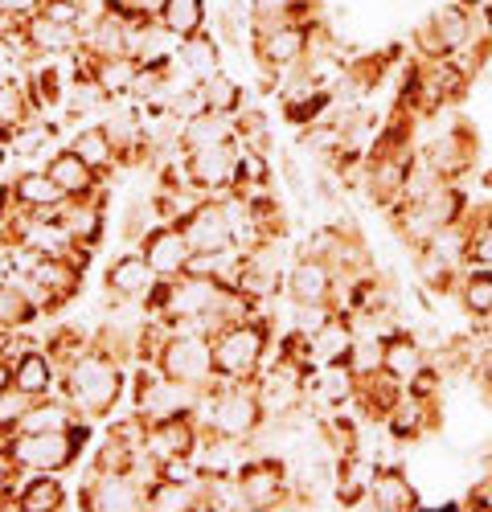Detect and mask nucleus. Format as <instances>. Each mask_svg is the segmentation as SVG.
<instances>
[{
	"label": "nucleus",
	"instance_id": "nucleus-1",
	"mask_svg": "<svg viewBox=\"0 0 492 512\" xmlns=\"http://www.w3.org/2000/svg\"><path fill=\"white\" fill-rule=\"evenodd\" d=\"M128 361H123L99 332H91L87 349H82L62 373H58V390L62 398L74 406L78 418L103 422L115 414L119 398H123V381H128Z\"/></svg>",
	"mask_w": 492,
	"mask_h": 512
},
{
	"label": "nucleus",
	"instance_id": "nucleus-2",
	"mask_svg": "<svg viewBox=\"0 0 492 512\" xmlns=\"http://www.w3.org/2000/svg\"><path fill=\"white\" fill-rule=\"evenodd\" d=\"M214 373L218 381H255V373L271 361V316L267 304L222 324L214 336Z\"/></svg>",
	"mask_w": 492,
	"mask_h": 512
},
{
	"label": "nucleus",
	"instance_id": "nucleus-3",
	"mask_svg": "<svg viewBox=\"0 0 492 512\" xmlns=\"http://www.w3.org/2000/svg\"><path fill=\"white\" fill-rule=\"evenodd\" d=\"M95 439L91 418H74L66 431H41V435H0V455L17 472H66L82 459V451Z\"/></svg>",
	"mask_w": 492,
	"mask_h": 512
},
{
	"label": "nucleus",
	"instance_id": "nucleus-4",
	"mask_svg": "<svg viewBox=\"0 0 492 512\" xmlns=\"http://www.w3.org/2000/svg\"><path fill=\"white\" fill-rule=\"evenodd\" d=\"M152 365H156L164 377H173V381H181V386L197 390L201 398L222 386L218 373H214V340H210V336L164 332V340H160V349H156Z\"/></svg>",
	"mask_w": 492,
	"mask_h": 512
},
{
	"label": "nucleus",
	"instance_id": "nucleus-5",
	"mask_svg": "<svg viewBox=\"0 0 492 512\" xmlns=\"http://www.w3.org/2000/svg\"><path fill=\"white\" fill-rule=\"evenodd\" d=\"M238 492L242 504L259 512V508H283L292 504V463L279 451H255L238 467Z\"/></svg>",
	"mask_w": 492,
	"mask_h": 512
},
{
	"label": "nucleus",
	"instance_id": "nucleus-6",
	"mask_svg": "<svg viewBox=\"0 0 492 512\" xmlns=\"http://www.w3.org/2000/svg\"><path fill=\"white\" fill-rule=\"evenodd\" d=\"M148 480L136 472H91V480L78 488V508L91 512H136L144 508Z\"/></svg>",
	"mask_w": 492,
	"mask_h": 512
},
{
	"label": "nucleus",
	"instance_id": "nucleus-7",
	"mask_svg": "<svg viewBox=\"0 0 492 512\" xmlns=\"http://www.w3.org/2000/svg\"><path fill=\"white\" fill-rule=\"evenodd\" d=\"M283 291L292 304H333L337 308V291H341V275L328 267L316 254H304L296 250L292 267H287V279H283Z\"/></svg>",
	"mask_w": 492,
	"mask_h": 512
},
{
	"label": "nucleus",
	"instance_id": "nucleus-8",
	"mask_svg": "<svg viewBox=\"0 0 492 512\" xmlns=\"http://www.w3.org/2000/svg\"><path fill=\"white\" fill-rule=\"evenodd\" d=\"M238 140H222V144H210V148H197V152H185V173H189V185L205 197H226L230 185H234V164H238Z\"/></svg>",
	"mask_w": 492,
	"mask_h": 512
},
{
	"label": "nucleus",
	"instance_id": "nucleus-9",
	"mask_svg": "<svg viewBox=\"0 0 492 512\" xmlns=\"http://www.w3.org/2000/svg\"><path fill=\"white\" fill-rule=\"evenodd\" d=\"M177 226H181L189 250H205V254H226V250H234L230 218H226L222 197H201Z\"/></svg>",
	"mask_w": 492,
	"mask_h": 512
},
{
	"label": "nucleus",
	"instance_id": "nucleus-10",
	"mask_svg": "<svg viewBox=\"0 0 492 512\" xmlns=\"http://www.w3.org/2000/svg\"><path fill=\"white\" fill-rule=\"evenodd\" d=\"M136 250L148 259V267L156 271V279H181L185 275V263H189V242L181 234V226L173 222H152L148 234L136 242Z\"/></svg>",
	"mask_w": 492,
	"mask_h": 512
},
{
	"label": "nucleus",
	"instance_id": "nucleus-11",
	"mask_svg": "<svg viewBox=\"0 0 492 512\" xmlns=\"http://www.w3.org/2000/svg\"><path fill=\"white\" fill-rule=\"evenodd\" d=\"M46 173L58 181V189H62L70 201H107L111 181H107V177H99L95 168H91L87 160H82L70 144H66V148H58V152L50 156Z\"/></svg>",
	"mask_w": 492,
	"mask_h": 512
},
{
	"label": "nucleus",
	"instance_id": "nucleus-12",
	"mask_svg": "<svg viewBox=\"0 0 492 512\" xmlns=\"http://www.w3.org/2000/svg\"><path fill=\"white\" fill-rule=\"evenodd\" d=\"M382 426H386V435H390L394 443L427 439L435 426H439V406H435V398H419V394L402 390V398L390 406V414H386Z\"/></svg>",
	"mask_w": 492,
	"mask_h": 512
},
{
	"label": "nucleus",
	"instance_id": "nucleus-13",
	"mask_svg": "<svg viewBox=\"0 0 492 512\" xmlns=\"http://www.w3.org/2000/svg\"><path fill=\"white\" fill-rule=\"evenodd\" d=\"M103 287L111 300H123V304H140L144 295L156 287V271L148 267V259L140 250H123L119 259L107 263V275H103Z\"/></svg>",
	"mask_w": 492,
	"mask_h": 512
},
{
	"label": "nucleus",
	"instance_id": "nucleus-14",
	"mask_svg": "<svg viewBox=\"0 0 492 512\" xmlns=\"http://www.w3.org/2000/svg\"><path fill=\"white\" fill-rule=\"evenodd\" d=\"M21 37L25 46L33 50V58H70L78 46H82V29L74 25H58L50 21L46 13H37L21 25Z\"/></svg>",
	"mask_w": 492,
	"mask_h": 512
},
{
	"label": "nucleus",
	"instance_id": "nucleus-15",
	"mask_svg": "<svg viewBox=\"0 0 492 512\" xmlns=\"http://www.w3.org/2000/svg\"><path fill=\"white\" fill-rule=\"evenodd\" d=\"M9 189H13V205L21 213H58L70 201L46 168H25V173H17L9 181Z\"/></svg>",
	"mask_w": 492,
	"mask_h": 512
},
{
	"label": "nucleus",
	"instance_id": "nucleus-16",
	"mask_svg": "<svg viewBox=\"0 0 492 512\" xmlns=\"http://www.w3.org/2000/svg\"><path fill=\"white\" fill-rule=\"evenodd\" d=\"M419 504H423V496H419L415 484H410V476L402 472V467L398 463H382L374 472V484H369V508H378V512H410Z\"/></svg>",
	"mask_w": 492,
	"mask_h": 512
},
{
	"label": "nucleus",
	"instance_id": "nucleus-17",
	"mask_svg": "<svg viewBox=\"0 0 492 512\" xmlns=\"http://www.w3.org/2000/svg\"><path fill=\"white\" fill-rule=\"evenodd\" d=\"M58 218L82 250H91V254L99 250V242L107 234V201H66L58 209Z\"/></svg>",
	"mask_w": 492,
	"mask_h": 512
},
{
	"label": "nucleus",
	"instance_id": "nucleus-18",
	"mask_svg": "<svg viewBox=\"0 0 492 512\" xmlns=\"http://www.w3.org/2000/svg\"><path fill=\"white\" fill-rule=\"evenodd\" d=\"M222 140H238V123L226 111L205 107V111H197L181 123V152H197V148H210V144H222Z\"/></svg>",
	"mask_w": 492,
	"mask_h": 512
},
{
	"label": "nucleus",
	"instance_id": "nucleus-19",
	"mask_svg": "<svg viewBox=\"0 0 492 512\" xmlns=\"http://www.w3.org/2000/svg\"><path fill=\"white\" fill-rule=\"evenodd\" d=\"M13 386L21 390V394H29V398H46V394H54V386H58V365H54V357L46 353V349H25L17 361H13Z\"/></svg>",
	"mask_w": 492,
	"mask_h": 512
},
{
	"label": "nucleus",
	"instance_id": "nucleus-20",
	"mask_svg": "<svg viewBox=\"0 0 492 512\" xmlns=\"http://www.w3.org/2000/svg\"><path fill=\"white\" fill-rule=\"evenodd\" d=\"M423 365H431V353H427V345L415 332L398 328V332L386 336V349H382V369L386 373H394L398 381H410Z\"/></svg>",
	"mask_w": 492,
	"mask_h": 512
},
{
	"label": "nucleus",
	"instance_id": "nucleus-21",
	"mask_svg": "<svg viewBox=\"0 0 492 512\" xmlns=\"http://www.w3.org/2000/svg\"><path fill=\"white\" fill-rule=\"evenodd\" d=\"M177 74H185L189 82H201L205 74H214L222 66V46H218V37L214 33H193L185 37L181 46H177V58H173Z\"/></svg>",
	"mask_w": 492,
	"mask_h": 512
},
{
	"label": "nucleus",
	"instance_id": "nucleus-22",
	"mask_svg": "<svg viewBox=\"0 0 492 512\" xmlns=\"http://www.w3.org/2000/svg\"><path fill=\"white\" fill-rule=\"evenodd\" d=\"M144 508L148 512H205V496L193 484L152 476L148 488H144Z\"/></svg>",
	"mask_w": 492,
	"mask_h": 512
},
{
	"label": "nucleus",
	"instance_id": "nucleus-23",
	"mask_svg": "<svg viewBox=\"0 0 492 512\" xmlns=\"http://www.w3.org/2000/svg\"><path fill=\"white\" fill-rule=\"evenodd\" d=\"M66 508V488L58 472H29V480L17 484V512H58Z\"/></svg>",
	"mask_w": 492,
	"mask_h": 512
},
{
	"label": "nucleus",
	"instance_id": "nucleus-24",
	"mask_svg": "<svg viewBox=\"0 0 492 512\" xmlns=\"http://www.w3.org/2000/svg\"><path fill=\"white\" fill-rule=\"evenodd\" d=\"M82 160H87L99 177H107L111 181V173H119V152H115V144L107 140V132L99 123H91V127H78V132L66 140Z\"/></svg>",
	"mask_w": 492,
	"mask_h": 512
},
{
	"label": "nucleus",
	"instance_id": "nucleus-25",
	"mask_svg": "<svg viewBox=\"0 0 492 512\" xmlns=\"http://www.w3.org/2000/svg\"><path fill=\"white\" fill-rule=\"evenodd\" d=\"M353 324L345 312H337L333 320H328L316 336H312V353H316V365H349V353H353Z\"/></svg>",
	"mask_w": 492,
	"mask_h": 512
},
{
	"label": "nucleus",
	"instance_id": "nucleus-26",
	"mask_svg": "<svg viewBox=\"0 0 492 512\" xmlns=\"http://www.w3.org/2000/svg\"><path fill=\"white\" fill-rule=\"evenodd\" d=\"M78 414H74V406L62 398V402H54L50 394L46 398H33L29 402V410H25V418L17 422V431L13 435H41V431H66V426L74 422Z\"/></svg>",
	"mask_w": 492,
	"mask_h": 512
},
{
	"label": "nucleus",
	"instance_id": "nucleus-27",
	"mask_svg": "<svg viewBox=\"0 0 492 512\" xmlns=\"http://www.w3.org/2000/svg\"><path fill=\"white\" fill-rule=\"evenodd\" d=\"M456 295H460V304H464L468 316L488 320V316H492V267L468 263V267L460 271V287H456Z\"/></svg>",
	"mask_w": 492,
	"mask_h": 512
},
{
	"label": "nucleus",
	"instance_id": "nucleus-28",
	"mask_svg": "<svg viewBox=\"0 0 492 512\" xmlns=\"http://www.w3.org/2000/svg\"><path fill=\"white\" fill-rule=\"evenodd\" d=\"M54 132H58V127H54L46 115L17 123V127H13V136H9V156H13V160H37L41 152L50 148Z\"/></svg>",
	"mask_w": 492,
	"mask_h": 512
},
{
	"label": "nucleus",
	"instance_id": "nucleus-29",
	"mask_svg": "<svg viewBox=\"0 0 492 512\" xmlns=\"http://www.w3.org/2000/svg\"><path fill=\"white\" fill-rule=\"evenodd\" d=\"M201 95H205V107L226 111V115H238V111L246 107V87H242L234 74H226L222 66H218L214 74L201 78Z\"/></svg>",
	"mask_w": 492,
	"mask_h": 512
},
{
	"label": "nucleus",
	"instance_id": "nucleus-30",
	"mask_svg": "<svg viewBox=\"0 0 492 512\" xmlns=\"http://www.w3.org/2000/svg\"><path fill=\"white\" fill-rule=\"evenodd\" d=\"M263 189H271L267 152L242 144V148H238V164H234V185H230V193H263Z\"/></svg>",
	"mask_w": 492,
	"mask_h": 512
},
{
	"label": "nucleus",
	"instance_id": "nucleus-31",
	"mask_svg": "<svg viewBox=\"0 0 492 512\" xmlns=\"http://www.w3.org/2000/svg\"><path fill=\"white\" fill-rule=\"evenodd\" d=\"M156 21L185 41V37L205 29V0H164Z\"/></svg>",
	"mask_w": 492,
	"mask_h": 512
},
{
	"label": "nucleus",
	"instance_id": "nucleus-32",
	"mask_svg": "<svg viewBox=\"0 0 492 512\" xmlns=\"http://www.w3.org/2000/svg\"><path fill=\"white\" fill-rule=\"evenodd\" d=\"M37 316H41V308L29 300V295H25L17 283L0 279V332H9V328H29Z\"/></svg>",
	"mask_w": 492,
	"mask_h": 512
},
{
	"label": "nucleus",
	"instance_id": "nucleus-33",
	"mask_svg": "<svg viewBox=\"0 0 492 512\" xmlns=\"http://www.w3.org/2000/svg\"><path fill=\"white\" fill-rule=\"evenodd\" d=\"M33 50L25 46L21 29H0V78H25Z\"/></svg>",
	"mask_w": 492,
	"mask_h": 512
},
{
	"label": "nucleus",
	"instance_id": "nucleus-34",
	"mask_svg": "<svg viewBox=\"0 0 492 512\" xmlns=\"http://www.w3.org/2000/svg\"><path fill=\"white\" fill-rule=\"evenodd\" d=\"M0 119L13 123V127L25 119H37L29 91H25V78H0Z\"/></svg>",
	"mask_w": 492,
	"mask_h": 512
},
{
	"label": "nucleus",
	"instance_id": "nucleus-35",
	"mask_svg": "<svg viewBox=\"0 0 492 512\" xmlns=\"http://www.w3.org/2000/svg\"><path fill=\"white\" fill-rule=\"evenodd\" d=\"M164 0H103V9L128 17V21H156Z\"/></svg>",
	"mask_w": 492,
	"mask_h": 512
},
{
	"label": "nucleus",
	"instance_id": "nucleus-36",
	"mask_svg": "<svg viewBox=\"0 0 492 512\" xmlns=\"http://www.w3.org/2000/svg\"><path fill=\"white\" fill-rule=\"evenodd\" d=\"M41 13H46L50 21H58V25H74V29H82L91 21V13L78 5V0H46V5H41Z\"/></svg>",
	"mask_w": 492,
	"mask_h": 512
},
{
	"label": "nucleus",
	"instance_id": "nucleus-37",
	"mask_svg": "<svg viewBox=\"0 0 492 512\" xmlns=\"http://www.w3.org/2000/svg\"><path fill=\"white\" fill-rule=\"evenodd\" d=\"M41 5H46V0H0V25H5V29H21L29 17L41 13Z\"/></svg>",
	"mask_w": 492,
	"mask_h": 512
},
{
	"label": "nucleus",
	"instance_id": "nucleus-38",
	"mask_svg": "<svg viewBox=\"0 0 492 512\" xmlns=\"http://www.w3.org/2000/svg\"><path fill=\"white\" fill-rule=\"evenodd\" d=\"M283 185L292 189L296 201H308V197H312V185L304 181V168H300L296 152H283Z\"/></svg>",
	"mask_w": 492,
	"mask_h": 512
},
{
	"label": "nucleus",
	"instance_id": "nucleus-39",
	"mask_svg": "<svg viewBox=\"0 0 492 512\" xmlns=\"http://www.w3.org/2000/svg\"><path fill=\"white\" fill-rule=\"evenodd\" d=\"M13 189H9V181H0V230L9 226V218H13Z\"/></svg>",
	"mask_w": 492,
	"mask_h": 512
},
{
	"label": "nucleus",
	"instance_id": "nucleus-40",
	"mask_svg": "<svg viewBox=\"0 0 492 512\" xmlns=\"http://www.w3.org/2000/svg\"><path fill=\"white\" fill-rule=\"evenodd\" d=\"M460 5H464V9H472V13H484V9L492 5V0H460Z\"/></svg>",
	"mask_w": 492,
	"mask_h": 512
},
{
	"label": "nucleus",
	"instance_id": "nucleus-41",
	"mask_svg": "<svg viewBox=\"0 0 492 512\" xmlns=\"http://www.w3.org/2000/svg\"><path fill=\"white\" fill-rule=\"evenodd\" d=\"M9 136H13V123L0 119V144H9Z\"/></svg>",
	"mask_w": 492,
	"mask_h": 512
},
{
	"label": "nucleus",
	"instance_id": "nucleus-42",
	"mask_svg": "<svg viewBox=\"0 0 492 512\" xmlns=\"http://www.w3.org/2000/svg\"><path fill=\"white\" fill-rule=\"evenodd\" d=\"M5 160H9V144H0V168H5Z\"/></svg>",
	"mask_w": 492,
	"mask_h": 512
},
{
	"label": "nucleus",
	"instance_id": "nucleus-43",
	"mask_svg": "<svg viewBox=\"0 0 492 512\" xmlns=\"http://www.w3.org/2000/svg\"><path fill=\"white\" fill-rule=\"evenodd\" d=\"M484 25H488V33H492V9H484Z\"/></svg>",
	"mask_w": 492,
	"mask_h": 512
},
{
	"label": "nucleus",
	"instance_id": "nucleus-44",
	"mask_svg": "<svg viewBox=\"0 0 492 512\" xmlns=\"http://www.w3.org/2000/svg\"><path fill=\"white\" fill-rule=\"evenodd\" d=\"M0 29H5V25H0Z\"/></svg>",
	"mask_w": 492,
	"mask_h": 512
},
{
	"label": "nucleus",
	"instance_id": "nucleus-45",
	"mask_svg": "<svg viewBox=\"0 0 492 512\" xmlns=\"http://www.w3.org/2000/svg\"><path fill=\"white\" fill-rule=\"evenodd\" d=\"M488 9H492V5H488Z\"/></svg>",
	"mask_w": 492,
	"mask_h": 512
}]
</instances>
